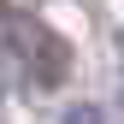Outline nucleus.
Here are the masks:
<instances>
[{
  "label": "nucleus",
  "mask_w": 124,
  "mask_h": 124,
  "mask_svg": "<svg viewBox=\"0 0 124 124\" xmlns=\"http://www.w3.org/2000/svg\"><path fill=\"white\" fill-rule=\"evenodd\" d=\"M0 41H6L12 65L24 71L30 89H59V83L71 77V47H65V36L47 30L36 12H24V6H0Z\"/></svg>",
  "instance_id": "obj_1"
}]
</instances>
